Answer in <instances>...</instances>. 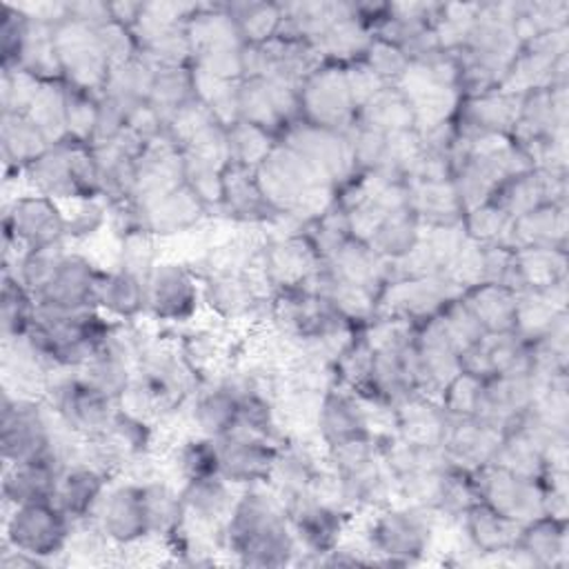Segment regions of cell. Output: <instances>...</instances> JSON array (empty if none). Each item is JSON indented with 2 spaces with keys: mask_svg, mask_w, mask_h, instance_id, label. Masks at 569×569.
I'll list each match as a JSON object with an SVG mask.
<instances>
[{
  "mask_svg": "<svg viewBox=\"0 0 569 569\" xmlns=\"http://www.w3.org/2000/svg\"><path fill=\"white\" fill-rule=\"evenodd\" d=\"M465 531L478 551L496 553L516 547L522 522L511 520L485 502H473L465 513Z\"/></svg>",
  "mask_w": 569,
  "mask_h": 569,
  "instance_id": "17",
  "label": "cell"
},
{
  "mask_svg": "<svg viewBox=\"0 0 569 569\" xmlns=\"http://www.w3.org/2000/svg\"><path fill=\"white\" fill-rule=\"evenodd\" d=\"M189 418L200 436L220 438L238 425V396L224 382L218 380L209 389L196 391L189 409Z\"/></svg>",
  "mask_w": 569,
  "mask_h": 569,
  "instance_id": "16",
  "label": "cell"
},
{
  "mask_svg": "<svg viewBox=\"0 0 569 569\" xmlns=\"http://www.w3.org/2000/svg\"><path fill=\"white\" fill-rule=\"evenodd\" d=\"M173 469L184 482L220 476V453L216 438L198 433L178 442L173 449Z\"/></svg>",
  "mask_w": 569,
  "mask_h": 569,
  "instance_id": "23",
  "label": "cell"
},
{
  "mask_svg": "<svg viewBox=\"0 0 569 569\" xmlns=\"http://www.w3.org/2000/svg\"><path fill=\"white\" fill-rule=\"evenodd\" d=\"M362 60L382 78L385 84H400L409 69V58L398 47L376 36Z\"/></svg>",
  "mask_w": 569,
  "mask_h": 569,
  "instance_id": "26",
  "label": "cell"
},
{
  "mask_svg": "<svg viewBox=\"0 0 569 569\" xmlns=\"http://www.w3.org/2000/svg\"><path fill=\"white\" fill-rule=\"evenodd\" d=\"M460 298L467 305V309L473 313L478 325L482 327L485 336L513 331L518 291L502 284L482 282L471 289H465Z\"/></svg>",
  "mask_w": 569,
  "mask_h": 569,
  "instance_id": "14",
  "label": "cell"
},
{
  "mask_svg": "<svg viewBox=\"0 0 569 569\" xmlns=\"http://www.w3.org/2000/svg\"><path fill=\"white\" fill-rule=\"evenodd\" d=\"M298 107L305 122L347 131L356 122V102L351 98L345 67L322 64L298 89Z\"/></svg>",
  "mask_w": 569,
  "mask_h": 569,
  "instance_id": "3",
  "label": "cell"
},
{
  "mask_svg": "<svg viewBox=\"0 0 569 569\" xmlns=\"http://www.w3.org/2000/svg\"><path fill=\"white\" fill-rule=\"evenodd\" d=\"M98 307L116 318H136L147 309V278L124 269L104 271L98 289Z\"/></svg>",
  "mask_w": 569,
  "mask_h": 569,
  "instance_id": "19",
  "label": "cell"
},
{
  "mask_svg": "<svg viewBox=\"0 0 569 569\" xmlns=\"http://www.w3.org/2000/svg\"><path fill=\"white\" fill-rule=\"evenodd\" d=\"M142 227L153 236H173L191 231L202 218L207 202L187 184H178L147 202H138Z\"/></svg>",
  "mask_w": 569,
  "mask_h": 569,
  "instance_id": "11",
  "label": "cell"
},
{
  "mask_svg": "<svg viewBox=\"0 0 569 569\" xmlns=\"http://www.w3.org/2000/svg\"><path fill=\"white\" fill-rule=\"evenodd\" d=\"M64 238V213L53 198L20 196L4 209V242H16L22 251L53 247Z\"/></svg>",
  "mask_w": 569,
  "mask_h": 569,
  "instance_id": "5",
  "label": "cell"
},
{
  "mask_svg": "<svg viewBox=\"0 0 569 569\" xmlns=\"http://www.w3.org/2000/svg\"><path fill=\"white\" fill-rule=\"evenodd\" d=\"M0 307H2L4 342L22 338L29 331V327L33 325L36 313H38L36 298L9 267H4V273H2V305Z\"/></svg>",
  "mask_w": 569,
  "mask_h": 569,
  "instance_id": "22",
  "label": "cell"
},
{
  "mask_svg": "<svg viewBox=\"0 0 569 569\" xmlns=\"http://www.w3.org/2000/svg\"><path fill=\"white\" fill-rule=\"evenodd\" d=\"M62 213L67 238H89L100 231L109 218V209L100 198H76L71 200V209Z\"/></svg>",
  "mask_w": 569,
  "mask_h": 569,
  "instance_id": "25",
  "label": "cell"
},
{
  "mask_svg": "<svg viewBox=\"0 0 569 569\" xmlns=\"http://www.w3.org/2000/svg\"><path fill=\"white\" fill-rule=\"evenodd\" d=\"M98 525L107 538L120 545H131L149 536L142 485L129 480L109 491L100 502Z\"/></svg>",
  "mask_w": 569,
  "mask_h": 569,
  "instance_id": "13",
  "label": "cell"
},
{
  "mask_svg": "<svg viewBox=\"0 0 569 569\" xmlns=\"http://www.w3.org/2000/svg\"><path fill=\"white\" fill-rule=\"evenodd\" d=\"M71 525L56 502L16 505L7 518V545L36 558L60 553L69 545Z\"/></svg>",
  "mask_w": 569,
  "mask_h": 569,
  "instance_id": "4",
  "label": "cell"
},
{
  "mask_svg": "<svg viewBox=\"0 0 569 569\" xmlns=\"http://www.w3.org/2000/svg\"><path fill=\"white\" fill-rule=\"evenodd\" d=\"M244 44H262L280 29V2H224Z\"/></svg>",
  "mask_w": 569,
  "mask_h": 569,
  "instance_id": "21",
  "label": "cell"
},
{
  "mask_svg": "<svg viewBox=\"0 0 569 569\" xmlns=\"http://www.w3.org/2000/svg\"><path fill=\"white\" fill-rule=\"evenodd\" d=\"M431 531V511L416 505L389 509L373 518L369 529V545L378 553L402 558L407 562L411 556H418L427 549Z\"/></svg>",
  "mask_w": 569,
  "mask_h": 569,
  "instance_id": "9",
  "label": "cell"
},
{
  "mask_svg": "<svg viewBox=\"0 0 569 569\" xmlns=\"http://www.w3.org/2000/svg\"><path fill=\"white\" fill-rule=\"evenodd\" d=\"M227 149H229V162L256 169L273 149V142L269 131L256 124L236 120L233 124L227 127Z\"/></svg>",
  "mask_w": 569,
  "mask_h": 569,
  "instance_id": "24",
  "label": "cell"
},
{
  "mask_svg": "<svg viewBox=\"0 0 569 569\" xmlns=\"http://www.w3.org/2000/svg\"><path fill=\"white\" fill-rule=\"evenodd\" d=\"M316 429L327 447L376 436L365 400L338 385L322 396Z\"/></svg>",
  "mask_w": 569,
  "mask_h": 569,
  "instance_id": "10",
  "label": "cell"
},
{
  "mask_svg": "<svg viewBox=\"0 0 569 569\" xmlns=\"http://www.w3.org/2000/svg\"><path fill=\"white\" fill-rule=\"evenodd\" d=\"M200 287L187 262H158L147 276V309L167 322H187L198 309Z\"/></svg>",
  "mask_w": 569,
  "mask_h": 569,
  "instance_id": "8",
  "label": "cell"
},
{
  "mask_svg": "<svg viewBox=\"0 0 569 569\" xmlns=\"http://www.w3.org/2000/svg\"><path fill=\"white\" fill-rule=\"evenodd\" d=\"M53 462H7L2 478V496L7 502L29 505V502H53L56 485L60 476Z\"/></svg>",
  "mask_w": 569,
  "mask_h": 569,
  "instance_id": "15",
  "label": "cell"
},
{
  "mask_svg": "<svg viewBox=\"0 0 569 569\" xmlns=\"http://www.w3.org/2000/svg\"><path fill=\"white\" fill-rule=\"evenodd\" d=\"M224 542L247 565H284L296 551L282 500L262 489H247L236 500L224 522Z\"/></svg>",
  "mask_w": 569,
  "mask_h": 569,
  "instance_id": "1",
  "label": "cell"
},
{
  "mask_svg": "<svg viewBox=\"0 0 569 569\" xmlns=\"http://www.w3.org/2000/svg\"><path fill=\"white\" fill-rule=\"evenodd\" d=\"M422 222L405 207L398 209L376 227L371 238L367 240L376 253H380L385 260L393 262L405 258L420 240Z\"/></svg>",
  "mask_w": 569,
  "mask_h": 569,
  "instance_id": "20",
  "label": "cell"
},
{
  "mask_svg": "<svg viewBox=\"0 0 569 569\" xmlns=\"http://www.w3.org/2000/svg\"><path fill=\"white\" fill-rule=\"evenodd\" d=\"M51 142L27 113H2V158L4 171L11 167L24 171Z\"/></svg>",
  "mask_w": 569,
  "mask_h": 569,
  "instance_id": "18",
  "label": "cell"
},
{
  "mask_svg": "<svg viewBox=\"0 0 569 569\" xmlns=\"http://www.w3.org/2000/svg\"><path fill=\"white\" fill-rule=\"evenodd\" d=\"M220 453V476L231 485H260L267 480L278 456L280 442H273L242 425L216 438Z\"/></svg>",
  "mask_w": 569,
  "mask_h": 569,
  "instance_id": "6",
  "label": "cell"
},
{
  "mask_svg": "<svg viewBox=\"0 0 569 569\" xmlns=\"http://www.w3.org/2000/svg\"><path fill=\"white\" fill-rule=\"evenodd\" d=\"M53 44L60 73L67 84L87 91L104 89L111 64L102 53L96 29L71 18H64L53 27Z\"/></svg>",
  "mask_w": 569,
  "mask_h": 569,
  "instance_id": "2",
  "label": "cell"
},
{
  "mask_svg": "<svg viewBox=\"0 0 569 569\" xmlns=\"http://www.w3.org/2000/svg\"><path fill=\"white\" fill-rule=\"evenodd\" d=\"M109 478V473L87 460H71L60 469L53 502L71 522L89 520L104 498Z\"/></svg>",
  "mask_w": 569,
  "mask_h": 569,
  "instance_id": "12",
  "label": "cell"
},
{
  "mask_svg": "<svg viewBox=\"0 0 569 569\" xmlns=\"http://www.w3.org/2000/svg\"><path fill=\"white\" fill-rule=\"evenodd\" d=\"M104 271L93 269V264L80 253H64L58 262L53 276L36 293V305L40 309L53 311H80L98 307V289Z\"/></svg>",
  "mask_w": 569,
  "mask_h": 569,
  "instance_id": "7",
  "label": "cell"
}]
</instances>
